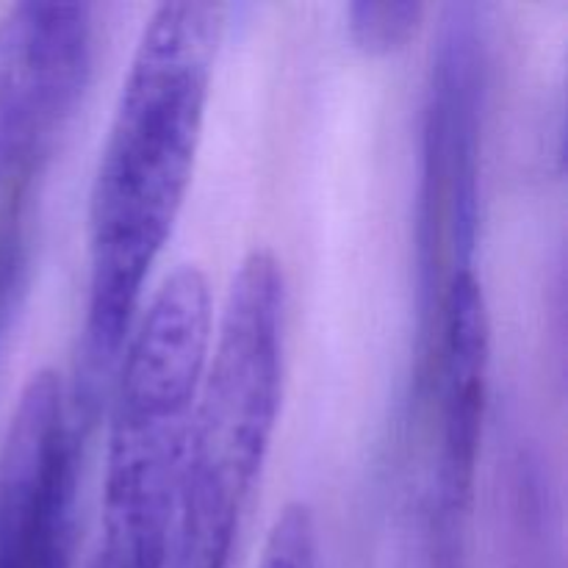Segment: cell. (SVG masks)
<instances>
[{"mask_svg": "<svg viewBox=\"0 0 568 568\" xmlns=\"http://www.w3.org/2000/svg\"><path fill=\"white\" fill-rule=\"evenodd\" d=\"M222 33L225 6H155L122 78L87 216V386L75 403L92 419L98 377L120 361L186 203Z\"/></svg>", "mask_w": 568, "mask_h": 568, "instance_id": "6da1fadb", "label": "cell"}, {"mask_svg": "<svg viewBox=\"0 0 568 568\" xmlns=\"http://www.w3.org/2000/svg\"><path fill=\"white\" fill-rule=\"evenodd\" d=\"M214 292L181 264L150 292L116 361L94 568H170Z\"/></svg>", "mask_w": 568, "mask_h": 568, "instance_id": "7a4b0ae2", "label": "cell"}, {"mask_svg": "<svg viewBox=\"0 0 568 568\" xmlns=\"http://www.w3.org/2000/svg\"><path fill=\"white\" fill-rule=\"evenodd\" d=\"M286 311L277 255H244L216 308L194 403L172 568H233L281 425Z\"/></svg>", "mask_w": 568, "mask_h": 568, "instance_id": "3957f363", "label": "cell"}, {"mask_svg": "<svg viewBox=\"0 0 568 568\" xmlns=\"http://www.w3.org/2000/svg\"><path fill=\"white\" fill-rule=\"evenodd\" d=\"M89 422L59 372H33L0 442V568H72Z\"/></svg>", "mask_w": 568, "mask_h": 568, "instance_id": "277c9868", "label": "cell"}, {"mask_svg": "<svg viewBox=\"0 0 568 568\" xmlns=\"http://www.w3.org/2000/svg\"><path fill=\"white\" fill-rule=\"evenodd\" d=\"M425 14L427 6L416 0H403V3L358 0L347 6V37L366 59H388L403 53L414 42L419 28L425 26Z\"/></svg>", "mask_w": 568, "mask_h": 568, "instance_id": "5b68a950", "label": "cell"}, {"mask_svg": "<svg viewBox=\"0 0 568 568\" xmlns=\"http://www.w3.org/2000/svg\"><path fill=\"white\" fill-rule=\"evenodd\" d=\"M258 568H320V527L314 508L288 503L266 536Z\"/></svg>", "mask_w": 568, "mask_h": 568, "instance_id": "8992f818", "label": "cell"}]
</instances>
